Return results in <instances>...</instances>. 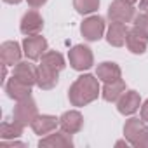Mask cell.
Segmentation results:
<instances>
[{"label": "cell", "instance_id": "obj_1", "mask_svg": "<svg viewBox=\"0 0 148 148\" xmlns=\"http://www.w3.org/2000/svg\"><path fill=\"white\" fill-rule=\"evenodd\" d=\"M98 94H99V82L94 75H89V73L79 77L68 91V98L73 106H86L91 101H94Z\"/></svg>", "mask_w": 148, "mask_h": 148}, {"label": "cell", "instance_id": "obj_2", "mask_svg": "<svg viewBox=\"0 0 148 148\" xmlns=\"http://www.w3.org/2000/svg\"><path fill=\"white\" fill-rule=\"evenodd\" d=\"M125 139L138 148H148V125L141 119H129L124 125Z\"/></svg>", "mask_w": 148, "mask_h": 148}, {"label": "cell", "instance_id": "obj_3", "mask_svg": "<svg viewBox=\"0 0 148 148\" xmlns=\"http://www.w3.org/2000/svg\"><path fill=\"white\" fill-rule=\"evenodd\" d=\"M38 117V110H37V103L32 99V98H26V99H21L18 101V105L14 106V112H12V119L16 122H19L21 125H32V122Z\"/></svg>", "mask_w": 148, "mask_h": 148}, {"label": "cell", "instance_id": "obj_4", "mask_svg": "<svg viewBox=\"0 0 148 148\" xmlns=\"http://www.w3.org/2000/svg\"><path fill=\"white\" fill-rule=\"evenodd\" d=\"M68 58H70V64L73 70L77 71H84V70H89L94 63V58H92V52L89 47L86 45H75L71 47L70 52H68Z\"/></svg>", "mask_w": 148, "mask_h": 148}, {"label": "cell", "instance_id": "obj_5", "mask_svg": "<svg viewBox=\"0 0 148 148\" xmlns=\"http://www.w3.org/2000/svg\"><path fill=\"white\" fill-rule=\"evenodd\" d=\"M108 16H110L112 21L131 23L136 18V9L132 7V4L127 2V0H113L110 9H108Z\"/></svg>", "mask_w": 148, "mask_h": 148}, {"label": "cell", "instance_id": "obj_6", "mask_svg": "<svg viewBox=\"0 0 148 148\" xmlns=\"http://www.w3.org/2000/svg\"><path fill=\"white\" fill-rule=\"evenodd\" d=\"M47 51V40L42 35H28L23 40V52L28 59H40Z\"/></svg>", "mask_w": 148, "mask_h": 148}, {"label": "cell", "instance_id": "obj_7", "mask_svg": "<svg viewBox=\"0 0 148 148\" xmlns=\"http://www.w3.org/2000/svg\"><path fill=\"white\" fill-rule=\"evenodd\" d=\"M82 37L89 42H96L103 37L105 33V19L101 16H91L87 19H84L82 26H80Z\"/></svg>", "mask_w": 148, "mask_h": 148}, {"label": "cell", "instance_id": "obj_8", "mask_svg": "<svg viewBox=\"0 0 148 148\" xmlns=\"http://www.w3.org/2000/svg\"><path fill=\"white\" fill-rule=\"evenodd\" d=\"M59 125H61V131L64 132H70V134H75L82 129L84 125V117L80 112L77 110H70V112H64L61 117H59Z\"/></svg>", "mask_w": 148, "mask_h": 148}, {"label": "cell", "instance_id": "obj_9", "mask_svg": "<svg viewBox=\"0 0 148 148\" xmlns=\"http://www.w3.org/2000/svg\"><path fill=\"white\" fill-rule=\"evenodd\" d=\"M21 47L18 42L14 40H7L0 45V58H2V63L7 64V66H14L19 63L21 59Z\"/></svg>", "mask_w": 148, "mask_h": 148}, {"label": "cell", "instance_id": "obj_10", "mask_svg": "<svg viewBox=\"0 0 148 148\" xmlns=\"http://www.w3.org/2000/svg\"><path fill=\"white\" fill-rule=\"evenodd\" d=\"M44 28V19L37 11H28L21 19V32L25 35H38Z\"/></svg>", "mask_w": 148, "mask_h": 148}, {"label": "cell", "instance_id": "obj_11", "mask_svg": "<svg viewBox=\"0 0 148 148\" xmlns=\"http://www.w3.org/2000/svg\"><path fill=\"white\" fill-rule=\"evenodd\" d=\"M38 146L40 148H70V146H73V139H71L70 132L61 131V132H54V134H49L44 139H40Z\"/></svg>", "mask_w": 148, "mask_h": 148}, {"label": "cell", "instance_id": "obj_12", "mask_svg": "<svg viewBox=\"0 0 148 148\" xmlns=\"http://www.w3.org/2000/svg\"><path fill=\"white\" fill-rule=\"evenodd\" d=\"M5 92H7V96H9L11 99L21 101V99L32 98V86L23 84L21 80H18V79L12 75V79L5 84Z\"/></svg>", "mask_w": 148, "mask_h": 148}, {"label": "cell", "instance_id": "obj_13", "mask_svg": "<svg viewBox=\"0 0 148 148\" xmlns=\"http://www.w3.org/2000/svg\"><path fill=\"white\" fill-rule=\"evenodd\" d=\"M139 105H141V98H139V94L136 91L124 92L117 101V108H119V112L122 115H132L139 108Z\"/></svg>", "mask_w": 148, "mask_h": 148}, {"label": "cell", "instance_id": "obj_14", "mask_svg": "<svg viewBox=\"0 0 148 148\" xmlns=\"http://www.w3.org/2000/svg\"><path fill=\"white\" fill-rule=\"evenodd\" d=\"M125 44H127V49L132 54H143L148 47V37H145L138 28H131L127 32Z\"/></svg>", "mask_w": 148, "mask_h": 148}, {"label": "cell", "instance_id": "obj_15", "mask_svg": "<svg viewBox=\"0 0 148 148\" xmlns=\"http://www.w3.org/2000/svg\"><path fill=\"white\" fill-rule=\"evenodd\" d=\"M127 26L125 23H119V21H112L110 23V28H108V33H106V40L110 45L113 47H122L125 44V38H127Z\"/></svg>", "mask_w": 148, "mask_h": 148}, {"label": "cell", "instance_id": "obj_16", "mask_svg": "<svg viewBox=\"0 0 148 148\" xmlns=\"http://www.w3.org/2000/svg\"><path fill=\"white\" fill-rule=\"evenodd\" d=\"M14 77L18 80H21L23 84L33 86V84H37V68L28 61H19L14 66Z\"/></svg>", "mask_w": 148, "mask_h": 148}, {"label": "cell", "instance_id": "obj_17", "mask_svg": "<svg viewBox=\"0 0 148 148\" xmlns=\"http://www.w3.org/2000/svg\"><path fill=\"white\" fill-rule=\"evenodd\" d=\"M58 73L59 71H54V70H51V68H47L44 64H38V68H37V86L40 89H45V91L56 87L58 80H59Z\"/></svg>", "mask_w": 148, "mask_h": 148}, {"label": "cell", "instance_id": "obj_18", "mask_svg": "<svg viewBox=\"0 0 148 148\" xmlns=\"http://www.w3.org/2000/svg\"><path fill=\"white\" fill-rule=\"evenodd\" d=\"M59 124V119L52 117V115H38L33 122H32V129L35 134H49L52 132Z\"/></svg>", "mask_w": 148, "mask_h": 148}, {"label": "cell", "instance_id": "obj_19", "mask_svg": "<svg viewBox=\"0 0 148 148\" xmlns=\"http://www.w3.org/2000/svg\"><path fill=\"white\" fill-rule=\"evenodd\" d=\"M96 77L103 82H113L117 79H120V68L117 63L112 61H105L101 64H98L96 68Z\"/></svg>", "mask_w": 148, "mask_h": 148}, {"label": "cell", "instance_id": "obj_20", "mask_svg": "<svg viewBox=\"0 0 148 148\" xmlns=\"http://www.w3.org/2000/svg\"><path fill=\"white\" fill-rule=\"evenodd\" d=\"M125 92V82L122 79H117L113 82H105V87H103V99L105 101H119V98Z\"/></svg>", "mask_w": 148, "mask_h": 148}, {"label": "cell", "instance_id": "obj_21", "mask_svg": "<svg viewBox=\"0 0 148 148\" xmlns=\"http://www.w3.org/2000/svg\"><path fill=\"white\" fill-rule=\"evenodd\" d=\"M40 64H44V66H47V68H51V70H54V71H61L63 68H64V59H63V56L59 54V52H56V51H47L44 56H42V63Z\"/></svg>", "mask_w": 148, "mask_h": 148}, {"label": "cell", "instance_id": "obj_22", "mask_svg": "<svg viewBox=\"0 0 148 148\" xmlns=\"http://www.w3.org/2000/svg\"><path fill=\"white\" fill-rule=\"evenodd\" d=\"M23 127L19 122H4L2 127H0V138L2 139H16L23 134Z\"/></svg>", "mask_w": 148, "mask_h": 148}, {"label": "cell", "instance_id": "obj_23", "mask_svg": "<svg viewBox=\"0 0 148 148\" xmlns=\"http://www.w3.org/2000/svg\"><path fill=\"white\" fill-rule=\"evenodd\" d=\"M73 7L77 9L79 14H91L98 11L99 0H73Z\"/></svg>", "mask_w": 148, "mask_h": 148}, {"label": "cell", "instance_id": "obj_24", "mask_svg": "<svg viewBox=\"0 0 148 148\" xmlns=\"http://www.w3.org/2000/svg\"><path fill=\"white\" fill-rule=\"evenodd\" d=\"M134 28H138L145 37H148V12L138 14L134 18Z\"/></svg>", "mask_w": 148, "mask_h": 148}, {"label": "cell", "instance_id": "obj_25", "mask_svg": "<svg viewBox=\"0 0 148 148\" xmlns=\"http://www.w3.org/2000/svg\"><path fill=\"white\" fill-rule=\"evenodd\" d=\"M14 146H19V148H23L25 146V143H21V141H14V139H2V143H0V148H14Z\"/></svg>", "mask_w": 148, "mask_h": 148}, {"label": "cell", "instance_id": "obj_26", "mask_svg": "<svg viewBox=\"0 0 148 148\" xmlns=\"http://www.w3.org/2000/svg\"><path fill=\"white\" fill-rule=\"evenodd\" d=\"M26 2H28V5H30V7L38 9V7H42V5L47 2V0H26Z\"/></svg>", "mask_w": 148, "mask_h": 148}, {"label": "cell", "instance_id": "obj_27", "mask_svg": "<svg viewBox=\"0 0 148 148\" xmlns=\"http://www.w3.org/2000/svg\"><path fill=\"white\" fill-rule=\"evenodd\" d=\"M141 119L148 124V99L143 103V106H141Z\"/></svg>", "mask_w": 148, "mask_h": 148}, {"label": "cell", "instance_id": "obj_28", "mask_svg": "<svg viewBox=\"0 0 148 148\" xmlns=\"http://www.w3.org/2000/svg\"><path fill=\"white\" fill-rule=\"evenodd\" d=\"M139 9L143 12H148V0H139Z\"/></svg>", "mask_w": 148, "mask_h": 148}, {"label": "cell", "instance_id": "obj_29", "mask_svg": "<svg viewBox=\"0 0 148 148\" xmlns=\"http://www.w3.org/2000/svg\"><path fill=\"white\" fill-rule=\"evenodd\" d=\"M127 145H131V143H129V141H125V139H124V141H117V143H115V146H125V148H127Z\"/></svg>", "mask_w": 148, "mask_h": 148}, {"label": "cell", "instance_id": "obj_30", "mask_svg": "<svg viewBox=\"0 0 148 148\" xmlns=\"http://www.w3.org/2000/svg\"><path fill=\"white\" fill-rule=\"evenodd\" d=\"M4 2H5V4H19L21 0H4Z\"/></svg>", "mask_w": 148, "mask_h": 148}, {"label": "cell", "instance_id": "obj_31", "mask_svg": "<svg viewBox=\"0 0 148 148\" xmlns=\"http://www.w3.org/2000/svg\"><path fill=\"white\" fill-rule=\"evenodd\" d=\"M127 2H129V4H134V2H136V0H127Z\"/></svg>", "mask_w": 148, "mask_h": 148}]
</instances>
